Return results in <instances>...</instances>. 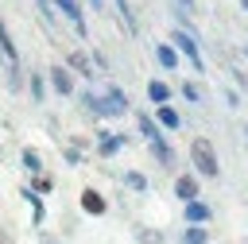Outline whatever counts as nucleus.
I'll use <instances>...</instances> for the list:
<instances>
[{"label":"nucleus","mask_w":248,"mask_h":244,"mask_svg":"<svg viewBox=\"0 0 248 244\" xmlns=\"http://www.w3.org/2000/svg\"><path fill=\"white\" fill-rule=\"evenodd\" d=\"M66 70H78L81 77H93V74H97V70L89 66V58H85L81 50H74V54H70V66H66Z\"/></svg>","instance_id":"obj_18"},{"label":"nucleus","mask_w":248,"mask_h":244,"mask_svg":"<svg viewBox=\"0 0 248 244\" xmlns=\"http://www.w3.org/2000/svg\"><path fill=\"white\" fill-rule=\"evenodd\" d=\"M0 50H4V58H8L12 66H19V50H16V39H12V31H8V23H4V15H0Z\"/></svg>","instance_id":"obj_12"},{"label":"nucleus","mask_w":248,"mask_h":244,"mask_svg":"<svg viewBox=\"0 0 248 244\" xmlns=\"http://www.w3.org/2000/svg\"><path fill=\"white\" fill-rule=\"evenodd\" d=\"M50 8H58L74 27H78V39H89V27H85V12H81V4L78 0H50Z\"/></svg>","instance_id":"obj_3"},{"label":"nucleus","mask_w":248,"mask_h":244,"mask_svg":"<svg viewBox=\"0 0 248 244\" xmlns=\"http://www.w3.org/2000/svg\"><path fill=\"white\" fill-rule=\"evenodd\" d=\"M182 221H186V225L205 229V225L213 221V205H209V201H202V198H198V201H186V205H182Z\"/></svg>","instance_id":"obj_4"},{"label":"nucleus","mask_w":248,"mask_h":244,"mask_svg":"<svg viewBox=\"0 0 248 244\" xmlns=\"http://www.w3.org/2000/svg\"><path fill=\"white\" fill-rule=\"evenodd\" d=\"M78 205H81V213H89V217H105V213H108V198H105L101 190H81V194H78Z\"/></svg>","instance_id":"obj_5"},{"label":"nucleus","mask_w":248,"mask_h":244,"mask_svg":"<svg viewBox=\"0 0 248 244\" xmlns=\"http://www.w3.org/2000/svg\"><path fill=\"white\" fill-rule=\"evenodd\" d=\"M124 186H128V190H136V194H143V190H147V174L128 170V174H124Z\"/></svg>","instance_id":"obj_22"},{"label":"nucleus","mask_w":248,"mask_h":244,"mask_svg":"<svg viewBox=\"0 0 248 244\" xmlns=\"http://www.w3.org/2000/svg\"><path fill=\"white\" fill-rule=\"evenodd\" d=\"M112 4H116V15H120L124 31H128V35H136V15H132V4H128V0H112Z\"/></svg>","instance_id":"obj_17"},{"label":"nucleus","mask_w":248,"mask_h":244,"mask_svg":"<svg viewBox=\"0 0 248 244\" xmlns=\"http://www.w3.org/2000/svg\"><path fill=\"white\" fill-rule=\"evenodd\" d=\"M101 101H105L108 116H120V112H128V97H124V89H120V85H108Z\"/></svg>","instance_id":"obj_8"},{"label":"nucleus","mask_w":248,"mask_h":244,"mask_svg":"<svg viewBox=\"0 0 248 244\" xmlns=\"http://www.w3.org/2000/svg\"><path fill=\"white\" fill-rule=\"evenodd\" d=\"M136 240H140V244H163V232H155V229H136Z\"/></svg>","instance_id":"obj_24"},{"label":"nucleus","mask_w":248,"mask_h":244,"mask_svg":"<svg viewBox=\"0 0 248 244\" xmlns=\"http://www.w3.org/2000/svg\"><path fill=\"white\" fill-rule=\"evenodd\" d=\"M147 101L159 108V105H170V85L163 81V77H151L147 81Z\"/></svg>","instance_id":"obj_9"},{"label":"nucleus","mask_w":248,"mask_h":244,"mask_svg":"<svg viewBox=\"0 0 248 244\" xmlns=\"http://www.w3.org/2000/svg\"><path fill=\"white\" fill-rule=\"evenodd\" d=\"M31 190H35V194L43 198V194H50V190H54V178H50V174L43 170V174H35V178H31Z\"/></svg>","instance_id":"obj_23"},{"label":"nucleus","mask_w":248,"mask_h":244,"mask_svg":"<svg viewBox=\"0 0 248 244\" xmlns=\"http://www.w3.org/2000/svg\"><path fill=\"white\" fill-rule=\"evenodd\" d=\"M182 97H186L190 105H202V89H198L194 81H186V85H182Z\"/></svg>","instance_id":"obj_26"},{"label":"nucleus","mask_w":248,"mask_h":244,"mask_svg":"<svg viewBox=\"0 0 248 244\" xmlns=\"http://www.w3.org/2000/svg\"><path fill=\"white\" fill-rule=\"evenodd\" d=\"M190 159H194V170H198L202 178H221V163H217V151H213V143H209L205 136H198V139L190 143Z\"/></svg>","instance_id":"obj_1"},{"label":"nucleus","mask_w":248,"mask_h":244,"mask_svg":"<svg viewBox=\"0 0 248 244\" xmlns=\"http://www.w3.org/2000/svg\"><path fill=\"white\" fill-rule=\"evenodd\" d=\"M174 198L186 205V201H198L202 198V182H198V174H178L174 178Z\"/></svg>","instance_id":"obj_6"},{"label":"nucleus","mask_w":248,"mask_h":244,"mask_svg":"<svg viewBox=\"0 0 248 244\" xmlns=\"http://www.w3.org/2000/svg\"><path fill=\"white\" fill-rule=\"evenodd\" d=\"M19 159H23V167H27L31 174H43V159H39V151H31V147H23V151H19Z\"/></svg>","instance_id":"obj_21"},{"label":"nucleus","mask_w":248,"mask_h":244,"mask_svg":"<svg viewBox=\"0 0 248 244\" xmlns=\"http://www.w3.org/2000/svg\"><path fill=\"white\" fill-rule=\"evenodd\" d=\"M174 4H178V15H182V23H186V19L194 15V0H174Z\"/></svg>","instance_id":"obj_28"},{"label":"nucleus","mask_w":248,"mask_h":244,"mask_svg":"<svg viewBox=\"0 0 248 244\" xmlns=\"http://www.w3.org/2000/svg\"><path fill=\"white\" fill-rule=\"evenodd\" d=\"M31 97H35V101H46V85H43V74H31Z\"/></svg>","instance_id":"obj_25"},{"label":"nucleus","mask_w":248,"mask_h":244,"mask_svg":"<svg viewBox=\"0 0 248 244\" xmlns=\"http://www.w3.org/2000/svg\"><path fill=\"white\" fill-rule=\"evenodd\" d=\"M240 4H244V8H248V0H240Z\"/></svg>","instance_id":"obj_31"},{"label":"nucleus","mask_w":248,"mask_h":244,"mask_svg":"<svg viewBox=\"0 0 248 244\" xmlns=\"http://www.w3.org/2000/svg\"><path fill=\"white\" fill-rule=\"evenodd\" d=\"M81 105H85L93 116H108V108H105V101H101L97 93H81Z\"/></svg>","instance_id":"obj_20"},{"label":"nucleus","mask_w":248,"mask_h":244,"mask_svg":"<svg viewBox=\"0 0 248 244\" xmlns=\"http://www.w3.org/2000/svg\"><path fill=\"white\" fill-rule=\"evenodd\" d=\"M155 124H159L163 132H178V128H182V116H178L170 105H159V108H155Z\"/></svg>","instance_id":"obj_10"},{"label":"nucleus","mask_w":248,"mask_h":244,"mask_svg":"<svg viewBox=\"0 0 248 244\" xmlns=\"http://www.w3.org/2000/svg\"><path fill=\"white\" fill-rule=\"evenodd\" d=\"M39 244H58V240H54L50 232H39Z\"/></svg>","instance_id":"obj_30"},{"label":"nucleus","mask_w":248,"mask_h":244,"mask_svg":"<svg viewBox=\"0 0 248 244\" xmlns=\"http://www.w3.org/2000/svg\"><path fill=\"white\" fill-rule=\"evenodd\" d=\"M89 4H93L97 12H105V15H108V4H105V0H89Z\"/></svg>","instance_id":"obj_29"},{"label":"nucleus","mask_w":248,"mask_h":244,"mask_svg":"<svg viewBox=\"0 0 248 244\" xmlns=\"http://www.w3.org/2000/svg\"><path fill=\"white\" fill-rule=\"evenodd\" d=\"M19 194L27 198V205H31V217H35V225H43V213H46V205H43V198H39V194H35L31 186H23Z\"/></svg>","instance_id":"obj_16"},{"label":"nucleus","mask_w":248,"mask_h":244,"mask_svg":"<svg viewBox=\"0 0 248 244\" xmlns=\"http://www.w3.org/2000/svg\"><path fill=\"white\" fill-rule=\"evenodd\" d=\"M140 136L151 143V139H163V128L155 124V116H147V112H140Z\"/></svg>","instance_id":"obj_14"},{"label":"nucleus","mask_w":248,"mask_h":244,"mask_svg":"<svg viewBox=\"0 0 248 244\" xmlns=\"http://www.w3.org/2000/svg\"><path fill=\"white\" fill-rule=\"evenodd\" d=\"M35 8H39V15H43L46 23H54V8H50V0H35Z\"/></svg>","instance_id":"obj_27"},{"label":"nucleus","mask_w":248,"mask_h":244,"mask_svg":"<svg viewBox=\"0 0 248 244\" xmlns=\"http://www.w3.org/2000/svg\"><path fill=\"white\" fill-rule=\"evenodd\" d=\"M155 62L163 66V70H178V62H182V54L170 46V43H159L155 46Z\"/></svg>","instance_id":"obj_11"},{"label":"nucleus","mask_w":248,"mask_h":244,"mask_svg":"<svg viewBox=\"0 0 248 244\" xmlns=\"http://www.w3.org/2000/svg\"><path fill=\"white\" fill-rule=\"evenodd\" d=\"M147 147H151V155H155V163L170 170V163H174V151H170V143H167V139H151Z\"/></svg>","instance_id":"obj_13"},{"label":"nucleus","mask_w":248,"mask_h":244,"mask_svg":"<svg viewBox=\"0 0 248 244\" xmlns=\"http://www.w3.org/2000/svg\"><path fill=\"white\" fill-rule=\"evenodd\" d=\"M170 39H174V50H178V54H186V62H190V66H194V70L202 74V70H205V62H202V50H198V39H194V35H190L186 27H178V31H170Z\"/></svg>","instance_id":"obj_2"},{"label":"nucleus","mask_w":248,"mask_h":244,"mask_svg":"<svg viewBox=\"0 0 248 244\" xmlns=\"http://www.w3.org/2000/svg\"><path fill=\"white\" fill-rule=\"evenodd\" d=\"M182 244H209V232L198 229V225H186L182 229Z\"/></svg>","instance_id":"obj_19"},{"label":"nucleus","mask_w":248,"mask_h":244,"mask_svg":"<svg viewBox=\"0 0 248 244\" xmlns=\"http://www.w3.org/2000/svg\"><path fill=\"white\" fill-rule=\"evenodd\" d=\"M120 147H124V139H120V136H108V132H101V136H97V151H101L105 159H108V155H116Z\"/></svg>","instance_id":"obj_15"},{"label":"nucleus","mask_w":248,"mask_h":244,"mask_svg":"<svg viewBox=\"0 0 248 244\" xmlns=\"http://www.w3.org/2000/svg\"><path fill=\"white\" fill-rule=\"evenodd\" d=\"M46 74H50V85H54L58 97H74V74H70L66 66H50Z\"/></svg>","instance_id":"obj_7"}]
</instances>
